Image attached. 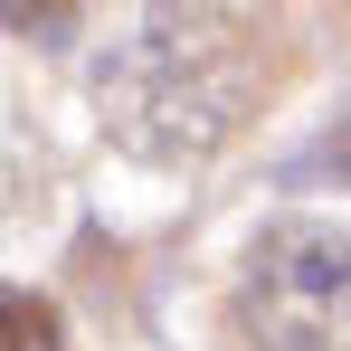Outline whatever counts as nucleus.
I'll return each instance as SVG.
<instances>
[{"label":"nucleus","instance_id":"obj_1","mask_svg":"<svg viewBox=\"0 0 351 351\" xmlns=\"http://www.w3.org/2000/svg\"><path fill=\"white\" fill-rule=\"evenodd\" d=\"M95 123L133 162H209L266 95V19L247 10H123L86 48Z\"/></svg>","mask_w":351,"mask_h":351},{"label":"nucleus","instance_id":"obj_2","mask_svg":"<svg viewBox=\"0 0 351 351\" xmlns=\"http://www.w3.org/2000/svg\"><path fill=\"white\" fill-rule=\"evenodd\" d=\"M256 351H351V219H276L237 266Z\"/></svg>","mask_w":351,"mask_h":351},{"label":"nucleus","instance_id":"obj_3","mask_svg":"<svg viewBox=\"0 0 351 351\" xmlns=\"http://www.w3.org/2000/svg\"><path fill=\"white\" fill-rule=\"evenodd\" d=\"M0 351H58V313L29 285H0Z\"/></svg>","mask_w":351,"mask_h":351}]
</instances>
